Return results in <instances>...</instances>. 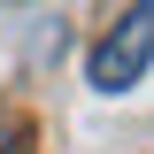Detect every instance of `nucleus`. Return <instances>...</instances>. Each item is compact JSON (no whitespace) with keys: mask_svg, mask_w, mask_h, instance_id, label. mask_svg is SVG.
I'll use <instances>...</instances> for the list:
<instances>
[{"mask_svg":"<svg viewBox=\"0 0 154 154\" xmlns=\"http://www.w3.org/2000/svg\"><path fill=\"white\" fill-rule=\"evenodd\" d=\"M23 131H31V123H23L16 108H0V154H8V139H23Z\"/></svg>","mask_w":154,"mask_h":154,"instance_id":"obj_2","label":"nucleus"},{"mask_svg":"<svg viewBox=\"0 0 154 154\" xmlns=\"http://www.w3.org/2000/svg\"><path fill=\"white\" fill-rule=\"evenodd\" d=\"M146 62H154V8L131 0L123 23L85 54V77H93V93H139L146 85Z\"/></svg>","mask_w":154,"mask_h":154,"instance_id":"obj_1","label":"nucleus"}]
</instances>
